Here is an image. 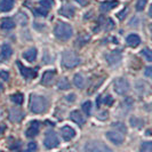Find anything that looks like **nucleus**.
Masks as SVG:
<instances>
[{
  "label": "nucleus",
  "instance_id": "11",
  "mask_svg": "<svg viewBox=\"0 0 152 152\" xmlns=\"http://www.w3.org/2000/svg\"><path fill=\"white\" fill-rule=\"evenodd\" d=\"M56 76V71L54 70H49V71H46L45 73L42 75L41 78V84L45 85V86H49V85L53 84L54 78Z\"/></svg>",
  "mask_w": 152,
  "mask_h": 152
},
{
  "label": "nucleus",
  "instance_id": "14",
  "mask_svg": "<svg viewBox=\"0 0 152 152\" xmlns=\"http://www.w3.org/2000/svg\"><path fill=\"white\" fill-rule=\"evenodd\" d=\"M58 13L61 14L62 16H65V17H73L75 16V13H76V9L72 7V6H70V5H65V6H63V7L58 10Z\"/></svg>",
  "mask_w": 152,
  "mask_h": 152
},
{
  "label": "nucleus",
  "instance_id": "19",
  "mask_svg": "<svg viewBox=\"0 0 152 152\" xmlns=\"http://www.w3.org/2000/svg\"><path fill=\"white\" fill-rule=\"evenodd\" d=\"M126 41H127V45L130 46V47H137L141 44V39L137 34H129L126 38Z\"/></svg>",
  "mask_w": 152,
  "mask_h": 152
},
{
  "label": "nucleus",
  "instance_id": "32",
  "mask_svg": "<svg viewBox=\"0 0 152 152\" xmlns=\"http://www.w3.org/2000/svg\"><path fill=\"white\" fill-rule=\"evenodd\" d=\"M146 4V0H138L136 4V10H143Z\"/></svg>",
  "mask_w": 152,
  "mask_h": 152
},
{
  "label": "nucleus",
  "instance_id": "42",
  "mask_svg": "<svg viewBox=\"0 0 152 152\" xmlns=\"http://www.w3.org/2000/svg\"><path fill=\"white\" fill-rule=\"evenodd\" d=\"M99 104H101V96L97 97V105H99Z\"/></svg>",
  "mask_w": 152,
  "mask_h": 152
},
{
  "label": "nucleus",
  "instance_id": "41",
  "mask_svg": "<svg viewBox=\"0 0 152 152\" xmlns=\"http://www.w3.org/2000/svg\"><path fill=\"white\" fill-rule=\"evenodd\" d=\"M4 130H5V126H1V127H0V134H2Z\"/></svg>",
  "mask_w": 152,
  "mask_h": 152
},
{
  "label": "nucleus",
  "instance_id": "36",
  "mask_svg": "<svg viewBox=\"0 0 152 152\" xmlns=\"http://www.w3.org/2000/svg\"><path fill=\"white\" fill-rule=\"evenodd\" d=\"M104 103H105L107 105H112V104H113V99H112V96H111V95H107V97H105Z\"/></svg>",
  "mask_w": 152,
  "mask_h": 152
},
{
  "label": "nucleus",
  "instance_id": "10",
  "mask_svg": "<svg viewBox=\"0 0 152 152\" xmlns=\"http://www.w3.org/2000/svg\"><path fill=\"white\" fill-rule=\"evenodd\" d=\"M24 118V113L21 109L18 107H14L9 111V119L14 122H20Z\"/></svg>",
  "mask_w": 152,
  "mask_h": 152
},
{
  "label": "nucleus",
  "instance_id": "28",
  "mask_svg": "<svg viewBox=\"0 0 152 152\" xmlns=\"http://www.w3.org/2000/svg\"><path fill=\"white\" fill-rule=\"evenodd\" d=\"M83 110H84V112L87 115H91V103L89 101H87V102H85L84 104H83Z\"/></svg>",
  "mask_w": 152,
  "mask_h": 152
},
{
  "label": "nucleus",
  "instance_id": "43",
  "mask_svg": "<svg viewBox=\"0 0 152 152\" xmlns=\"http://www.w3.org/2000/svg\"><path fill=\"white\" fill-rule=\"evenodd\" d=\"M2 91H4V86H2V85L0 84V93H1Z\"/></svg>",
  "mask_w": 152,
  "mask_h": 152
},
{
  "label": "nucleus",
  "instance_id": "5",
  "mask_svg": "<svg viewBox=\"0 0 152 152\" xmlns=\"http://www.w3.org/2000/svg\"><path fill=\"white\" fill-rule=\"evenodd\" d=\"M113 87L117 94L125 95V94H127L128 91H129V83L126 79H124V78H118V79L114 80Z\"/></svg>",
  "mask_w": 152,
  "mask_h": 152
},
{
  "label": "nucleus",
  "instance_id": "24",
  "mask_svg": "<svg viewBox=\"0 0 152 152\" xmlns=\"http://www.w3.org/2000/svg\"><path fill=\"white\" fill-rule=\"evenodd\" d=\"M12 101L15 103V104H18L21 105L23 103V95L21 93H16L14 95H12Z\"/></svg>",
  "mask_w": 152,
  "mask_h": 152
},
{
  "label": "nucleus",
  "instance_id": "39",
  "mask_svg": "<svg viewBox=\"0 0 152 152\" xmlns=\"http://www.w3.org/2000/svg\"><path fill=\"white\" fill-rule=\"evenodd\" d=\"M76 1H78L79 4H81V5H86L87 4V1L86 0H76Z\"/></svg>",
  "mask_w": 152,
  "mask_h": 152
},
{
  "label": "nucleus",
  "instance_id": "9",
  "mask_svg": "<svg viewBox=\"0 0 152 152\" xmlns=\"http://www.w3.org/2000/svg\"><path fill=\"white\" fill-rule=\"evenodd\" d=\"M121 53L119 50H112L111 53H109L105 55V58H107V63L110 65H114V64H118L119 62L121 61Z\"/></svg>",
  "mask_w": 152,
  "mask_h": 152
},
{
  "label": "nucleus",
  "instance_id": "23",
  "mask_svg": "<svg viewBox=\"0 0 152 152\" xmlns=\"http://www.w3.org/2000/svg\"><path fill=\"white\" fill-rule=\"evenodd\" d=\"M58 88L61 91H68L70 89V83L66 78H62L61 80L58 81Z\"/></svg>",
  "mask_w": 152,
  "mask_h": 152
},
{
  "label": "nucleus",
  "instance_id": "8",
  "mask_svg": "<svg viewBox=\"0 0 152 152\" xmlns=\"http://www.w3.org/2000/svg\"><path fill=\"white\" fill-rule=\"evenodd\" d=\"M17 65L20 66V71H21L22 76L24 77V78H26V79H33V78H36L37 75H38L37 70L30 69V68H25L21 62H17Z\"/></svg>",
  "mask_w": 152,
  "mask_h": 152
},
{
  "label": "nucleus",
  "instance_id": "15",
  "mask_svg": "<svg viewBox=\"0 0 152 152\" xmlns=\"http://www.w3.org/2000/svg\"><path fill=\"white\" fill-rule=\"evenodd\" d=\"M70 119L72 120V121H75L76 124H78V125H84L85 124V118H84V115L81 114V112H79V111H72L71 113H70Z\"/></svg>",
  "mask_w": 152,
  "mask_h": 152
},
{
  "label": "nucleus",
  "instance_id": "33",
  "mask_svg": "<svg viewBox=\"0 0 152 152\" xmlns=\"http://www.w3.org/2000/svg\"><path fill=\"white\" fill-rule=\"evenodd\" d=\"M0 79H2L4 81H8L9 80V75L6 71H0Z\"/></svg>",
  "mask_w": 152,
  "mask_h": 152
},
{
  "label": "nucleus",
  "instance_id": "40",
  "mask_svg": "<svg viewBox=\"0 0 152 152\" xmlns=\"http://www.w3.org/2000/svg\"><path fill=\"white\" fill-rule=\"evenodd\" d=\"M149 15H150V17L152 18V5L150 6V9H149Z\"/></svg>",
  "mask_w": 152,
  "mask_h": 152
},
{
  "label": "nucleus",
  "instance_id": "25",
  "mask_svg": "<svg viewBox=\"0 0 152 152\" xmlns=\"http://www.w3.org/2000/svg\"><path fill=\"white\" fill-rule=\"evenodd\" d=\"M17 17V22L18 24H21V25H25L26 23H28V16L25 15L24 13H18V15L16 16Z\"/></svg>",
  "mask_w": 152,
  "mask_h": 152
},
{
  "label": "nucleus",
  "instance_id": "27",
  "mask_svg": "<svg viewBox=\"0 0 152 152\" xmlns=\"http://www.w3.org/2000/svg\"><path fill=\"white\" fill-rule=\"evenodd\" d=\"M40 6L44 8H47V9H50V8L54 6L55 1L54 0H40Z\"/></svg>",
  "mask_w": 152,
  "mask_h": 152
},
{
  "label": "nucleus",
  "instance_id": "22",
  "mask_svg": "<svg viewBox=\"0 0 152 152\" xmlns=\"http://www.w3.org/2000/svg\"><path fill=\"white\" fill-rule=\"evenodd\" d=\"M73 83L76 85L78 88H84L85 87V84H86V80H85V78L83 75H80V73H77L76 76L73 77Z\"/></svg>",
  "mask_w": 152,
  "mask_h": 152
},
{
  "label": "nucleus",
  "instance_id": "34",
  "mask_svg": "<svg viewBox=\"0 0 152 152\" xmlns=\"http://www.w3.org/2000/svg\"><path fill=\"white\" fill-rule=\"evenodd\" d=\"M144 75L148 78H150V79H152V66H148V68L145 69L144 71Z\"/></svg>",
  "mask_w": 152,
  "mask_h": 152
},
{
  "label": "nucleus",
  "instance_id": "35",
  "mask_svg": "<svg viewBox=\"0 0 152 152\" xmlns=\"http://www.w3.org/2000/svg\"><path fill=\"white\" fill-rule=\"evenodd\" d=\"M38 149V146H37V144L34 143V142H31V143H29V145H28V150L29 151H36Z\"/></svg>",
  "mask_w": 152,
  "mask_h": 152
},
{
  "label": "nucleus",
  "instance_id": "12",
  "mask_svg": "<svg viewBox=\"0 0 152 152\" xmlns=\"http://www.w3.org/2000/svg\"><path fill=\"white\" fill-rule=\"evenodd\" d=\"M39 128H40V122L39 121H31L30 127L26 129L25 135L26 137H34L39 133Z\"/></svg>",
  "mask_w": 152,
  "mask_h": 152
},
{
  "label": "nucleus",
  "instance_id": "30",
  "mask_svg": "<svg viewBox=\"0 0 152 152\" xmlns=\"http://www.w3.org/2000/svg\"><path fill=\"white\" fill-rule=\"evenodd\" d=\"M142 55H143L149 62H152V49L145 48V49L142 50Z\"/></svg>",
  "mask_w": 152,
  "mask_h": 152
},
{
  "label": "nucleus",
  "instance_id": "3",
  "mask_svg": "<svg viewBox=\"0 0 152 152\" xmlns=\"http://www.w3.org/2000/svg\"><path fill=\"white\" fill-rule=\"evenodd\" d=\"M80 64V58L75 52L72 50H65L62 55V65L66 69L76 68Z\"/></svg>",
  "mask_w": 152,
  "mask_h": 152
},
{
  "label": "nucleus",
  "instance_id": "4",
  "mask_svg": "<svg viewBox=\"0 0 152 152\" xmlns=\"http://www.w3.org/2000/svg\"><path fill=\"white\" fill-rule=\"evenodd\" d=\"M85 151L88 152H110L111 149L107 146L103 142H99V141H93V142H88L86 146H85Z\"/></svg>",
  "mask_w": 152,
  "mask_h": 152
},
{
  "label": "nucleus",
  "instance_id": "13",
  "mask_svg": "<svg viewBox=\"0 0 152 152\" xmlns=\"http://www.w3.org/2000/svg\"><path fill=\"white\" fill-rule=\"evenodd\" d=\"M61 134H62V137L65 141H70V140H72L75 137L76 132H75L73 128H71L70 126H64V127L61 128Z\"/></svg>",
  "mask_w": 152,
  "mask_h": 152
},
{
  "label": "nucleus",
  "instance_id": "7",
  "mask_svg": "<svg viewBox=\"0 0 152 152\" xmlns=\"http://www.w3.org/2000/svg\"><path fill=\"white\" fill-rule=\"evenodd\" d=\"M107 137L109 138V141L113 144H121L122 142L125 141V135L124 133L119 132V130H112V132H107Z\"/></svg>",
  "mask_w": 152,
  "mask_h": 152
},
{
  "label": "nucleus",
  "instance_id": "17",
  "mask_svg": "<svg viewBox=\"0 0 152 152\" xmlns=\"http://www.w3.org/2000/svg\"><path fill=\"white\" fill-rule=\"evenodd\" d=\"M119 5V2L117 0H110V1H104L102 5H101V10L103 12H109L111 9L115 8Z\"/></svg>",
  "mask_w": 152,
  "mask_h": 152
},
{
  "label": "nucleus",
  "instance_id": "38",
  "mask_svg": "<svg viewBox=\"0 0 152 152\" xmlns=\"http://www.w3.org/2000/svg\"><path fill=\"white\" fill-rule=\"evenodd\" d=\"M66 97H68L69 101H72V102H73V101L76 99V95H75V94H71V95H69Z\"/></svg>",
  "mask_w": 152,
  "mask_h": 152
},
{
  "label": "nucleus",
  "instance_id": "2",
  "mask_svg": "<svg viewBox=\"0 0 152 152\" xmlns=\"http://www.w3.org/2000/svg\"><path fill=\"white\" fill-rule=\"evenodd\" d=\"M54 33L60 40H69L72 37L73 30H72V26L68 23L58 22L54 29Z\"/></svg>",
  "mask_w": 152,
  "mask_h": 152
},
{
  "label": "nucleus",
  "instance_id": "31",
  "mask_svg": "<svg viewBox=\"0 0 152 152\" xmlns=\"http://www.w3.org/2000/svg\"><path fill=\"white\" fill-rule=\"evenodd\" d=\"M141 151L152 152V142H144L141 146Z\"/></svg>",
  "mask_w": 152,
  "mask_h": 152
},
{
  "label": "nucleus",
  "instance_id": "6",
  "mask_svg": "<svg viewBox=\"0 0 152 152\" xmlns=\"http://www.w3.org/2000/svg\"><path fill=\"white\" fill-rule=\"evenodd\" d=\"M58 143H60V141H58V137L56 135V133L48 132L46 134L45 140H44V144H45L47 149H54V148H56L58 145Z\"/></svg>",
  "mask_w": 152,
  "mask_h": 152
},
{
  "label": "nucleus",
  "instance_id": "16",
  "mask_svg": "<svg viewBox=\"0 0 152 152\" xmlns=\"http://www.w3.org/2000/svg\"><path fill=\"white\" fill-rule=\"evenodd\" d=\"M0 26H1V29H4V30H12V29L15 28V22H14L12 18L6 17V18H2V20H1Z\"/></svg>",
  "mask_w": 152,
  "mask_h": 152
},
{
  "label": "nucleus",
  "instance_id": "18",
  "mask_svg": "<svg viewBox=\"0 0 152 152\" xmlns=\"http://www.w3.org/2000/svg\"><path fill=\"white\" fill-rule=\"evenodd\" d=\"M23 57L28 62L32 63V62L36 60V57H37V49H36V48H30V49H28L25 53L23 54Z\"/></svg>",
  "mask_w": 152,
  "mask_h": 152
},
{
  "label": "nucleus",
  "instance_id": "21",
  "mask_svg": "<svg viewBox=\"0 0 152 152\" xmlns=\"http://www.w3.org/2000/svg\"><path fill=\"white\" fill-rule=\"evenodd\" d=\"M12 55H13L12 47L7 45V44H5V45L2 46V48H1V56H2V58L4 60H8V58H10Z\"/></svg>",
  "mask_w": 152,
  "mask_h": 152
},
{
  "label": "nucleus",
  "instance_id": "20",
  "mask_svg": "<svg viewBox=\"0 0 152 152\" xmlns=\"http://www.w3.org/2000/svg\"><path fill=\"white\" fill-rule=\"evenodd\" d=\"M14 7V0H0V10L9 12Z\"/></svg>",
  "mask_w": 152,
  "mask_h": 152
},
{
  "label": "nucleus",
  "instance_id": "37",
  "mask_svg": "<svg viewBox=\"0 0 152 152\" xmlns=\"http://www.w3.org/2000/svg\"><path fill=\"white\" fill-rule=\"evenodd\" d=\"M126 13H127V8H125L121 13H119V14H118V17H119L120 20H122V18L125 17V14H126Z\"/></svg>",
  "mask_w": 152,
  "mask_h": 152
},
{
  "label": "nucleus",
  "instance_id": "29",
  "mask_svg": "<svg viewBox=\"0 0 152 152\" xmlns=\"http://www.w3.org/2000/svg\"><path fill=\"white\" fill-rule=\"evenodd\" d=\"M48 14V9L47 8H37V9H34V15L36 16H46Z\"/></svg>",
  "mask_w": 152,
  "mask_h": 152
},
{
  "label": "nucleus",
  "instance_id": "1",
  "mask_svg": "<svg viewBox=\"0 0 152 152\" xmlns=\"http://www.w3.org/2000/svg\"><path fill=\"white\" fill-rule=\"evenodd\" d=\"M47 101L40 95H31L30 97V110L33 113H42L47 109Z\"/></svg>",
  "mask_w": 152,
  "mask_h": 152
},
{
  "label": "nucleus",
  "instance_id": "26",
  "mask_svg": "<svg viewBox=\"0 0 152 152\" xmlns=\"http://www.w3.org/2000/svg\"><path fill=\"white\" fill-rule=\"evenodd\" d=\"M112 127H113L115 130H119V132H121V133H126L127 132V128H126V126L121 124V122H113L112 124Z\"/></svg>",
  "mask_w": 152,
  "mask_h": 152
}]
</instances>
